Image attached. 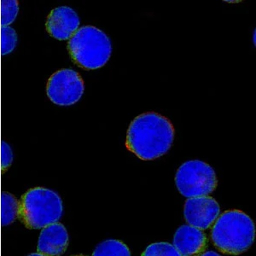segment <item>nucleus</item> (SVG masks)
I'll return each mask as SVG.
<instances>
[{
    "label": "nucleus",
    "mask_w": 256,
    "mask_h": 256,
    "mask_svg": "<svg viewBox=\"0 0 256 256\" xmlns=\"http://www.w3.org/2000/svg\"><path fill=\"white\" fill-rule=\"evenodd\" d=\"M28 256H44V254H40V253H32V254H28Z\"/></svg>",
    "instance_id": "nucleus-18"
},
{
    "label": "nucleus",
    "mask_w": 256,
    "mask_h": 256,
    "mask_svg": "<svg viewBox=\"0 0 256 256\" xmlns=\"http://www.w3.org/2000/svg\"><path fill=\"white\" fill-rule=\"evenodd\" d=\"M14 159L13 152L12 148L8 144L2 142V148H1V168L2 172H6L12 164Z\"/></svg>",
    "instance_id": "nucleus-16"
},
{
    "label": "nucleus",
    "mask_w": 256,
    "mask_h": 256,
    "mask_svg": "<svg viewBox=\"0 0 256 256\" xmlns=\"http://www.w3.org/2000/svg\"><path fill=\"white\" fill-rule=\"evenodd\" d=\"M174 140V128L166 117L154 112L142 114L129 126L126 148L144 160H152L168 152Z\"/></svg>",
    "instance_id": "nucleus-1"
},
{
    "label": "nucleus",
    "mask_w": 256,
    "mask_h": 256,
    "mask_svg": "<svg viewBox=\"0 0 256 256\" xmlns=\"http://www.w3.org/2000/svg\"><path fill=\"white\" fill-rule=\"evenodd\" d=\"M79 16L76 10L67 6L53 10L47 19L46 28L53 38L67 40L79 30Z\"/></svg>",
    "instance_id": "nucleus-8"
},
{
    "label": "nucleus",
    "mask_w": 256,
    "mask_h": 256,
    "mask_svg": "<svg viewBox=\"0 0 256 256\" xmlns=\"http://www.w3.org/2000/svg\"><path fill=\"white\" fill-rule=\"evenodd\" d=\"M208 245L206 234L198 228L184 224L174 234V247L181 256H199Z\"/></svg>",
    "instance_id": "nucleus-9"
},
{
    "label": "nucleus",
    "mask_w": 256,
    "mask_h": 256,
    "mask_svg": "<svg viewBox=\"0 0 256 256\" xmlns=\"http://www.w3.org/2000/svg\"><path fill=\"white\" fill-rule=\"evenodd\" d=\"M84 90L83 80L73 70H59L47 84V95L52 102L59 106H70L79 102Z\"/></svg>",
    "instance_id": "nucleus-6"
},
{
    "label": "nucleus",
    "mask_w": 256,
    "mask_h": 256,
    "mask_svg": "<svg viewBox=\"0 0 256 256\" xmlns=\"http://www.w3.org/2000/svg\"><path fill=\"white\" fill-rule=\"evenodd\" d=\"M18 44V34L10 26H2L1 30V52L6 56L12 52Z\"/></svg>",
    "instance_id": "nucleus-14"
},
{
    "label": "nucleus",
    "mask_w": 256,
    "mask_h": 256,
    "mask_svg": "<svg viewBox=\"0 0 256 256\" xmlns=\"http://www.w3.org/2000/svg\"><path fill=\"white\" fill-rule=\"evenodd\" d=\"M64 212L61 198L52 190L37 187L26 192L20 201V222L31 230L58 223Z\"/></svg>",
    "instance_id": "nucleus-3"
},
{
    "label": "nucleus",
    "mask_w": 256,
    "mask_h": 256,
    "mask_svg": "<svg viewBox=\"0 0 256 256\" xmlns=\"http://www.w3.org/2000/svg\"><path fill=\"white\" fill-rule=\"evenodd\" d=\"M68 50L73 61L84 70H98L108 62L112 54L110 38L95 26H84L70 38Z\"/></svg>",
    "instance_id": "nucleus-4"
},
{
    "label": "nucleus",
    "mask_w": 256,
    "mask_h": 256,
    "mask_svg": "<svg viewBox=\"0 0 256 256\" xmlns=\"http://www.w3.org/2000/svg\"><path fill=\"white\" fill-rule=\"evenodd\" d=\"M82 256V254H78V256Z\"/></svg>",
    "instance_id": "nucleus-20"
},
{
    "label": "nucleus",
    "mask_w": 256,
    "mask_h": 256,
    "mask_svg": "<svg viewBox=\"0 0 256 256\" xmlns=\"http://www.w3.org/2000/svg\"><path fill=\"white\" fill-rule=\"evenodd\" d=\"M253 40H254V44H256V30H254V36H253Z\"/></svg>",
    "instance_id": "nucleus-19"
},
{
    "label": "nucleus",
    "mask_w": 256,
    "mask_h": 256,
    "mask_svg": "<svg viewBox=\"0 0 256 256\" xmlns=\"http://www.w3.org/2000/svg\"><path fill=\"white\" fill-rule=\"evenodd\" d=\"M256 226L245 212L230 210L218 216L212 224L211 238L218 251L232 256L244 253L253 244Z\"/></svg>",
    "instance_id": "nucleus-2"
},
{
    "label": "nucleus",
    "mask_w": 256,
    "mask_h": 256,
    "mask_svg": "<svg viewBox=\"0 0 256 256\" xmlns=\"http://www.w3.org/2000/svg\"><path fill=\"white\" fill-rule=\"evenodd\" d=\"M20 202L9 192H2L1 196V224L9 226L19 216Z\"/></svg>",
    "instance_id": "nucleus-11"
},
{
    "label": "nucleus",
    "mask_w": 256,
    "mask_h": 256,
    "mask_svg": "<svg viewBox=\"0 0 256 256\" xmlns=\"http://www.w3.org/2000/svg\"><path fill=\"white\" fill-rule=\"evenodd\" d=\"M142 256H181V254L171 244L156 242L146 248Z\"/></svg>",
    "instance_id": "nucleus-15"
},
{
    "label": "nucleus",
    "mask_w": 256,
    "mask_h": 256,
    "mask_svg": "<svg viewBox=\"0 0 256 256\" xmlns=\"http://www.w3.org/2000/svg\"><path fill=\"white\" fill-rule=\"evenodd\" d=\"M220 214L218 202L208 196L188 198L184 204V216L187 223L202 230L210 229Z\"/></svg>",
    "instance_id": "nucleus-7"
},
{
    "label": "nucleus",
    "mask_w": 256,
    "mask_h": 256,
    "mask_svg": "<svg viewBox=\"0 0 256 256\" xmlns=\"http://www.w3.org/2000/svg\"><path fill=\"white\" fill-rule=\"evenodd\" d=\"M19 12V4L16 0H3L1 1V24L2 26H9Z\"/></svg>",
    "instance_id": "nucleus-13"
},
{
    "label": "nucleus",
    "mask_w": 256,
    "mask_h": 256,
    "mask_svg": "<svg viewBox=\"0 0 256 256\" xmlns=\"http://www.w3.org/2000/svg\"><path fill=\"white\" fill-rule=\"evenodd\" d=\"M217 183L214 168L202 160H188L183 163L175 175L178 190L187 198L210 195L216 189Z\"/></svg>",
    "instance_id": "nucleus-5"
},
{
    "label": "nucleus",
    "mask_w": 256,
    "mask_h": 256,
    "mask_svg": "<svg viewBox=\"0 0 256 256\" xmlns=\"http://www.w3.org/2000/svg\"><path fill=\"white\" fill-rule=\"evenodd\" d=\"M68 241V233L64 224L54 223L41 230L37 250L44 256H61L67 250Z\"/></svg>",
    "instance_id": "nucleus-10"
},
{
    "label": "nucleus",
    "mask_w": 256,
    "mask_h": 256,
    "mask_svg": "<svg viewBox=\"0 0 256 256\" xmlns=\"http://www.w3.org/2000/svg\"><path fill=\"white\" fill-rule=\"evenodd\" d=\"M199 256H220L218 253H216L214 251H207V252H204L201 254Z\"/></svg>",
    "instance_id": "nucleus-17"
},
{
    "label": "nucleus",
    "mask_w": 256,
    "mask_h": 256,
    "mask_svg": "<svg viewBox=\"0 0 256 256\" xmlns=\"http://www.w3.org/2000/svg\"><path fill=\"white\" fill-rule=\"evenodd\" d=\"M92 256H131V252L122 242L110 239L100 242L95 248Z\"/></svg>",
    "instance_id": "nucleus-12"
}]
</instances>
